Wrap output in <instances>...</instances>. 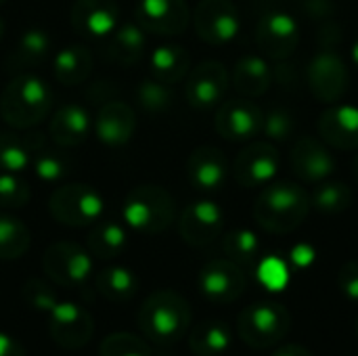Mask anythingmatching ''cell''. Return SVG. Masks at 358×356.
Segmentation results:
<instances>
[{
    "mask_svg": "<svg viewBox=\"0 0 358 356\" xmlns=\"http://www.w3.org/2000/svg\"><path fill=\"white\" fill-rule=\"evenodd\" d=\"M310 212V193L296 183H268L254 204V220L273 235L294 233Z\"/></svg>",
    "mask_w": 358,
    "mask_h": 356,
    "instance_id": "cell-1",
    "label": "cell"
},
{
    "mask_svg": "<svg viewBox=\"0 0 358 356\" xmlns=\"http://www.w3.org/2000/svg\"><path fill=\"white\" fill-rule=\"evenodd\" d=\"M138 329L157 346H172L191 329V304L172 290L153 292L138 308Z\"/></svg>",
    "mask_w": 358,
    "mask_h": 356,
    "instance_id": "cell-2",
    "label": "cell"
},
{
    "mask_svg": "<svg viewBox=\"0 0 358 356\" xmlns=\"http://www.w3.org/2000/svg\"><path fill=\"white\" fill-rule=\"evenodd\" d=\"M52 107V90L48 84L29 71L17 73L0 94V118L15 130L38 126Z\"/></svg>",
    "mask_w": 358,
    "mask_h": 356,
    "instance_id": "cell-3",
    "label": "cell"
},
{
    "mask_svg": "<svg viewBox=\"0 0 358 356\" xmlns=\"http://www.w3.org/2000/svg\"><path fill=\"white\" fill-rule=\"evenodd\" d=\"M122 220L141 235H159L176 220V201L159 185H138L122 204Z\"/></svg>",
    "mask_w": 358,
    "mask_h": 356,
    "instance_id": "cell-4",
    "label": "cell"
},
{
    "mask_svg": "<svg viewBox=\"0 0 358 356\" xmlns=\"http://www.w3.org/2000/svg\"><path fill=\"white\" fill-rule=\"evenodd\" d=\"M292 329V315L279 302H258L237 319L239 338L254 350H264L281 344Z\"/></svg>",
    "mask_w": 358,
    "mask_h": 356,
    "instance_id": "cell-5",
    "label": "cell"
},
{
    "mask_svg": "<svg viewBox=\"0 0 358 356\" xmlns=\"http://www.w3.org/2000/svg\"><path fill=\"white\" fill-rule=\"evenodd\" d=\"M105 212L103 195L82 183H67L57 187L48 197V214L55 222L71 229H82L99 222Z\"/></svg>",
    "mask_w": 358,
    "mask_h": 356,
    "instance_id": "cell-6",
    "label": "cell"
},
{
    "mask_svg": "<svg viewBox=\"0 0 358 356\" xmlns=\"http://www.w3.org/2000/svg\"><path fill=\"white\" fill-rule=\"evenodd\" d=\"M42 269L55 285L82 287L92 275V256L73 241H57L44 250Z\"/></svg>",
    "mask_w": 358,
    "mask_h": 356,
    "instance_id": "cell-7",
    "label": "cell"
},
{
    "mask_svg": "<svg viewBox=\"0 0 358 356\" xmlns=\"http://www.w3.org/2000/svg\"><path fill=\"white\" fill-rule=\"evenodd\" d=\"M191 19L199 40L212 46L229 44L241 31V17L233 0H199Z\"/></svg>",
    "mask_w": 358,
    "mask_h": 356,
    "instance_id": "cell-8",
    "label": "cell"
},
{
    "mask_svg": "<svg viewBox=\"0 0 358 356\" xmlns=\"http://www.w3.org/2000/svg\"><path fill=\"white\" fill-rule=\"evenodd\" d=\"M46 317H48L46 321L48 336L57 346L65 350H80L92 340L94 321L84 306L76 302L59 300L57 306Z\"/></svg>",
    "mask_w": 358,
    "mask_h": 356,
    "instance_id": "cell-9",
    "label": "cell"
},
{
    "mask_svg": "<svg viewBox=\"0 0 358 356\" xmlns=\"http://www.w3.org/2000/svg\"><path fill=\"white\" fill-rule=\"evenodd\" d=\"M306 78L313 97L327 105L338 103L346 94L350 84L348 67L344 59L334 50L317 52L306 67Z\"/></svg>",
    "mask_w": 358,
    "mask_h": 356,
    "instance_id": "cell-10",
    "label": "cell"
},
{
    "mask_svg": "<svg viewBox=\"0 0 358 356\" xmlns=\"http://www.w3.org/2000/svg\"><path fill=\"white\" fill-rule=\"evenodd\" d=\"M224 229V212L212 199H197L189 204L178 216V235L191 248H206L214 243Z\"/></svg>",
    "mask_w": 358,
    "mask_h": 356,
    "instance_id": "cell-11",
    "label": "cell"
},
{
    "mask_svg": "<svg viewBox=\"0 0 358 356\" xmlns=\"http://www.w3.org/2000/svg\"><path fill=\"white\" fill-rule=\"evenodd\" d=\"M231 86V73L220 61H201L187 73L185 97L195 109H212L220 105Z\"/></svg>",
    "mask_w": 358,
    "mask_h": 356,
    "instance_id": "cell-12",
    "label": "cell"
},
{
    "mask_svg": "<svg viewBox=\"0 0 358 356\" xmlns=\"http://www.w3.org/2000/svg\"><path fill=\"white\" fill-rule=\"evenodd\" d=\"M279 172V151L268 141H254L243 147L233 164V176L239 187H266Z\"/></svg>",
    "mask_w": 358,
    "mask_h": 356,
    "instance_id": "cell-13",
    "label": "cell"
},
{
    "mask_svg": "<svg viewBox=\"0 0 358 356\" xmlns=\"http://www.w3.org/2000/svg\"><path fill=\"white\" fill-rule=\"evenodd\" d=\"M256 42L264 57L273 61L289 59L300 44L298 21L283 10H271L262 15L256 27Z\"/></svg>",
    "mask_w": 358,
    "mask_h": 356,
    "instance_id": "cell-14",
    "label": "cell"
},
{
    "mask_svg": "<svg viewBox=\"0 0 358 356\" xmlns=\"http://www.w3.org/2000/svg\"><path fill=\"white\" fill-rule=\"evenodd\" d=\"M197 285L206 300L214 304H233L243 296L248 287V279L243 269L227 258V260L208 262L199 271Z\"/></svg>",
    "mask_w": 358,
    "mask_h": 356,
    "instance_id": "cell-15",
    "label": "cell"
},
{
    "mask_svg": "<svg viewBox=\"0 0 358 356\" xmlns=\"http://www.w3.org/2000/svg\"><path fill=\"white\" fill-rule=\"evenodd\" d=\"M134 21L155 36H178L191 23L187 0H138L134 6Z\"/></svg>",
    "mask_w": 358,
    "mask_h": 356,
    "instance_id": "cell-16",
    "label": "cell"
},
{
    "mask_svg": "<svg viewBox=\"0 0 358 356\" xmlns=\"http://www.w3.org/2000/svg\"><path fill=\"white\" fill-rule=\"evenodd\" d=\"M262 115L264 111L248 101V99H233L227 103H220L214 120L216 132L227 141H252L262 130Z\"/></svg>",
    "mask_w": 358,
    "mask_h": 356,
    "instance_id": "cell-17",
    "label": "cell"
},
{
    "mask_svg": "<svg viewBox=\"0 0 358 356\" xmlns=\"http://www.w3.org/2000/svg\"><path fill=\"white\" fill-rule=\"evenodd\" d=\"M69 17L80 36L105 40L120 25V4L117 0H76Z\"/></svg>",
    "mask_w": 358,
    "mask_h": 356,
    "instance_id": "cell-18",
    "label": "cell"
},
{
    "mask_svg": "<svg viewBox=\"0 0 358 356\" xmlns=\"http://www.w3.org/2000/svg\"><path fill=\"white\" fill-rule=\"evenodd\" d=\"M187 178L193 189L203 193L220 191L229 178V162L218 147L201 145L187 159Z\"/></svg>",
    "mask_w": 358,
    "mask_h": 356,
    "instance_id": "cell-19",
    "label": "cell"
},
{
    "mask_svg": "<svg viewBox=\"0 0 358 356\" xmlns=\"http://www.w3.org/2000/svg\"><path fill=\"white\" fill-rule=\"evenodd\" d=\"M294 174L304 183H321L327 180L336 172V159L329 153V149L310 136H302L294 143L292 155H289Z\"/></svg>",
    "mask_w": 358,
    "mask_h": 356,
    "instance_id": "cell-20",
    "label": "cell"
},
{
    "mask_svg": "<svg viewBox=\"0 0 358 356\" xmlns=\"http://www.w3.org/2000/svg\"><path fill=\"white\" fill-rule=\"evenodd\" d=\"M92 130L103 145L122 147L136 132L134 109L124 101H109L96 111L92 120Z\"/></svg>",
    "mask_w": 358,
    "mask_h": 356,
    "instance_id": "cell-21",
    "label": "cell"
},
{
    "mask_svg": "<svg viewBox=\"0 0 358 356\" xmlns=\"http://www.w3.org/2000/svg\"><path fill=\"white\" fill-rule=\"evenodd\" d=\"M321 138L344 151L358 149V107L357 105H329L317 122Z\"/></svg>",
    "mask_w": 358,
    "mask_h": 356,
    "instance_id": "cell-22",
    "label": "cell"
},
{
    "mask_svg": "<svg viewBox=\"0 0 358 356\" xmlns=\"http://www.w3.org/2000/svg\"><path fill=\"white\" fill-rule=\"evenodd\" d=\"M147 50V31L134 23H120L103 46V57L111 63L130 67L143 59Z\"/></svg>",
    "mask_w": 358,
    "mask_h": 356,
    "instance_id": "cell-23",
    "label": "cell"
},
{
    "mask_svg": "<svg viewBox=\"0 0 358 356\" xmlns=\"http://www.w3.org/2000/svg\"><path fill=\"white\" fill-rule=\"evenodd\" d=\"M90 130H92V120L88 111L76 103L59 107L48 122V134L59 147L82 145L88 138Z\"/></svg>",
    "mask_w": 358,
    "mask_h": 356,
    "instance_id": "cell-24",
    "label": "cell"
},
{
    "mask_svg": "<svg viewBox=\"0 0 358 356\" xmlns=\"http://www.w3.org/2000/svg\"><path fill=\"white\" fill-rule=\"evenodd\" d=\"M52 50V38L42 27H29L25 29L19 40L15 42L13 52L6 59L8 71H27L34 65H40Z\"/></svg>",
    "mask_w": 358,
    "mask_h": 356,
    "instance_id": "cell-25",
    "label": "cell"
},
{
    "mask_svg": "<svg viewBox=\"0 0 358 356\" xmlns=\"http://www.w3.org/2000/svg\"><path fill=\"white\" fill-rule=\"evenodd\" d=\"M231 84L235 86L239 94L248 99L262 97L273 84V71H271L268 61L260 55L241 57L233 67Z\"/></svg>",
    "mask_w": 358,
    "mask_h": 356,
    "instance_id": "cell-26",
    "label": "cell"
},
{
    "mask_svg": "<svg viewBox=\"0 0 358 356\" xmlns=\"http://www.w3.org/2000/svg\"><path fill=\"white\" fill-rule=\"evenodd\" d=\"M42 149V134H15L0 132V172L21 174L31 166L34 153Z\"/></svg>",
    "mask_w": 358,
    "mask_h": 356,
    "instance_id": "cell-27",
    "label": "cell"
},
{
    "mask_svg": "<svg viewBox=\"0 0 358 356\" xmlns=\"http://www.w3.org/2000/svg\"><path fill=\"white\" fill-rule=\"evenodd\" d=\"M149 67L155 80L174 86L182 82L191 71V57L189 50L180 44H159L149 57Z\"/></svg>",
    "mask_w": 358,
    "mask_h": 356,
    "instance_id": "cell-28",
    "label": "cell"
},
{
    "mask_svg": "<svg viewBox=\"0 0 358 356\" xmlns=\"http://www.w3.org/2000/svg\"><path fill=\"white\" fill-rule=\"evenodd\" d=\"M92 52L82 44H71L61 48L52 57V73L63 86H78L92 73Z\"/></svg>",
    "mask_w": 358,
    "mask_h": 356,
    "instance_id": "cell-29",
    "label": "cell"
},
{
    "mask_svg": "<svg viewBox=\"0 0 358 356\" xmlns=\"http://www.w3.org/2000/svg\"><path fill=\"white\" fill-rule=\"evenodd\" d=\"M126 245H128V233L124 225L115 220H105L99 225L94 222L86 239V250L90 252V256L105 262L117 258L126 250Z\"/></svg>",
    "mask_w": 358,
    "mask_h": 356,
    "instance_id": "cell-30",
    "label": "cell"
},
{
    "mask_svg": "<svg viewBox=\"0 0 358 356\" xmlns=\"http://www.w3.org/2000/svg\"><path fill=\"white\" fill-rule=\"evenodd\" d=\"M233 342L224 321H203L189 332V348L195 356H222Z\"/></svg>",
    "mask_w": 358,
    "mask_h": 356,
    "instance_id": "cell-31",
    "label": "cell"
},
{
    "mask_svg": "<svg viewBox=\"0 0 358 356\" xmlns=\"http://www.w3.org/2000/svg\"><path fill=\"white\" fill-rule=\"evenodd\" d=\"M96 292L109 302H128L138 292V277L120 264H109L101 269L94 277Z\"/></svg>",
    "mask_w": 358,
    "mask_h": 356,
    "instance_id": "cell-32",
    "label": "cell"
},
{
    "mask_svg": "<svg viewBox=\"0 0 358 356\" xmlns=\"http://www.w3.org/2000/svg\"><path fill=\"white\" fill-rule=\"evenodd\" d=\"M350 206H352V189L346 183L321 180L310 193V208L327 216L342 214Z\"/></svg>",
    "mask_w": 358,
    "mask_h": 356,
    "instance_id": "cell-33",
    "label": "cell"
},
{
    "mask_svg": "<svg viewBox=\"0 0 358 356\" xmlns=\"http://www.w3.org/2000/svg\"><path fill=\"white\" fill-rule=\"evenodd\" d=\"M29 243H31V235L27 227L19 218L0 212V260L10 262L25 256Z\"/></svg>",
    "mask_w": 358,
    "mask_h": 356,
    "instance_id": "cell-34",
    "label": "cell"
},
{
    "mask_svg": "<svg viewBox=\"0 0 358 356\" xmlns=\"http://www.w3.org/2000/svg\"><path fill=\"white\" fill-rule=\"evenodd\" d=\"M222 250L227 258L241 269L252 266L260 256V239L250 229H233L222 237Z\"/></svg>",
    "mask_w": 358,
    "mask_h": 356,
    "instance_id": "cell-35",
    "label": "cell"
},
{
    "mask_svg": "<svg viewBox=\"0 0 358 356\" xmlns=\"http://www.w3.org/2000/svg\"><path fill=\"white\" fill-rule=\"evenodd\" d=\"M136 103L143 111L147 113H164L174 105V90L172 86L155 80V78H147L141 80V84L136 86Z\"/></svg>",
    "mask_w": 358,
    "mask_h": 356,
    "instance_id": "cell-36",
    "label": "cell"
},
{
    "mask_svg": "<svg viewBox=\"0 0 358 356\" xmlns=\"http://www.w3.org/2000/svg\"><path fill=\"white\" fill-rule=\"evenodd\" d=\"M29 168L34 170V174L42 183H59L69 174L71 162L61 151H48V149L42 147V149H38L34 153V159H31Z\"/></svg>",
    "mask_w": 358,
    "mask_h": 356,
    "instance_id": "cell-37",
    "label": "cell"
},
{
    "mask_svg": "<svg viewBox=\"0 0 358 356\" xmlns=\"http://www.w3.org/2000/svg\"><path fill=\"white\" fill-rule=\"evenodd\" d=\"M298 128V120L294 115L292 109L287 107H273L262 115V134L268 141H277V143H285L296 134Z\"/></svg>",
    "mask_w": 358,
    "mask_h": 356,
    "instance_id": "cell-38",
    "label": "cell"
},
{
    "mask_svg": "<svg viewBox=\"0 0 358 356\" xmlns=\"http://www.w3.org/2000/svg\"><path fill=\"white\" fill-rule=\"evenodd\" d=\"M99 356H153V353L149 348V342H145L143 338L128 332H117L101 342Z\"/></svg>",
    "mask_w": 358,
    "mask_h": 356,
    "instance_id": "cell-39",
    "label": "cell"
},
{
    "mask_svg": "<svg viewBox=\"0 0 358 356\" xmlns=\"http://www.w3.org/2000/svg\"><path fill=\"white\" fill-rule=\"evenodd\" d=\"M21 298H23V302L29 306V308H34V311H38V313H50L55 306H57V302H59V298H57V292H55V287H52V283L50 281H44V279H27L25 283H23V287H21Z\"/></svg>",
    "mask_w": 358,
    "mask_h": 356,
    "instance_id": "cell-40",
    "label": "cell"
},
{
    "mask_svg": "<svg viewBox=\"0 0 358 356\" xmlns=\"http://www.w3.org/2000/svg\"><path fill=\"white\" fill-rule=\"evenodd\" d=\"M29 185L15 172H0V208L15 210L29 201Z\"/></svg>",
    "mask_w": 358,
    "mask_h": 356,
    "instance_id": "cell-41",
    "label": "cell"
},
{
    "mask_svg": "<svg viewBox=\"0 0 358 356\" xmlns=\"http://www.w3.org/2000/svg\"><path fill=\"white\" fill-rule=\"evenodd\" d=\"M258 281L268 290V292H283L289 283V266L277 258V256H266L258 264Z\"/></svg>",
    "mask_w": 358,
    "mask_h": 356,
    "instance_id": "cell-42",
    "label": "cell"
},
{
    "mask_svg": "<svg viewBox=\"0 0 358 356\" xmlns=\"http://www.w3.org/2000/svg\"><path fill=\"white\" fill-rule=\"evenodd\" d=\"M338 287L350 302H358V260H348L340 269Z\"/></svg>",
    "mask_w": 358,
    "mask_h": 356,
    "instance_id": "cell-43",
    "label": "cell"
},
{
    "mask_svg": "<svg viewBox=\"0 0 358 356\" xmlns=\"http://www.w3.org/2000/svg\"><path fill=\"white\" fill-rule=\"evenodd\" d=\"M315 262V250L306 243H300L292 250V264L296 269H306Z\"/></svg>",
    "mask_w": 358,
    "mask_h": 356,
    "instance_id": "cell-44",
    "label": "cell"
},
{
    "mask_svg": "<svg viewBox=\"0 0 358 356\" xmlns=\"http://www.w3.org/2000/svg\"><path fill=\"white\" fill-rule=\"evenodd\" d=\"M0 356H27L25 348L17 338H13L6 332H0Z\"/></svg>",
    "mask_w": 358,
    "mask_h": 356,
    "instance_id": "cell-45",
    "label": "cell"
},
{
    "mask_svg": "<svg viewBox=\"0 0 358 356\" xmlns=\"http://www.w3.org/2000/svg\"><path fill=\"white\" fill-rule=\"evenodd\" d=\"M273 356H315L306 346H302V344H283V346H279Z\"/></svg>",
    "mask_w": 358,
    "mask_h": 356,
    "instance_id": "cell-46",
    "label": "cell"
},
{
    "mask_svg": "<svg viewBox=\"0 0 358 356\" xmlns=\"http://www.w3.org/2000/svg\"><path fill=\"white\" fill-rule=\"evenodd\" d=\"M350 55H352V63L358 67V38L355 40V44H352V50H350Z\"/></svg>",
    "mask_w": 358,
    "mask_h": 356,
    "instance_id": "cell-47",
    "label": "cell"
},
{
    "mask_svg": "<svg viewBox=\"0 0 358 356\" xmlns=\"http://www.w3.org/2000/svg\"><path fill=\"white\" fill-rule=\"evenodd\" d=\"M352 172H355V178H357L358 183V155L355 157V162H352Z\"/></svg>",
    "mask_w": 358,
    "mask_h": 356,
    "instance_id": "cell-48",
    "label": "cell"
},
{
    "mask_svg": "<svg viewBox=\"0 0 358 356\" xmlns=\"http://www.w3.org/2000/svg\"><path fill=\"white\" fill-rule=\"evenodd\" d=\"M4 38V21L0 19V40Z\"/></svg>",
    "mask_w": 358,
    "mask_h": 356,
    "instance_id": "cell-49",
    "label": "cell"
},
{
    "mask_svg": "<svg viewBox=\"0 0 358 356\" xmlns=\"http://www.w3.org/2000/svg\"><path fill=\"white\" fill-rule=\"evenodd\" d=\"M4 2H6V0H0V6H2V4H4Z\"/></svg>",
    "mask_w": 358,
    "mask_h": 356,
    "instance_id": "cell-50",
    "label": "cell"
},
{
    "mask_svg": "<svg viewBox=\"0 0 358 356\" xmlns=\"http://www.w3.org/2000/svg\"><path fill=\"white\" fill-rule=\"evenodd\" d=\"M357 336H358V319H357Z\"/></svg>",
    "mask_w": 358,
    "mask_h": 356,
    "instance_id": "cell-51",
    "label": "cell"
}]
</instances>
